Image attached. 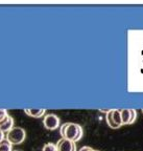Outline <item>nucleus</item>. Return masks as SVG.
Returning <instances> with one entry per match:
<instances>
[{"label": "nucleus", "instance_id": "11", "mask_svg": "<svg viewBox=\"0 0 143 151\" xmlns=\"http://www.w3.org/2000/svg\"><path fill=\"white\" fill-rule=\"evenodd\" d=\"M42 151H58V147L54 143H45Z\"/></svg>", "mask_w": 143, "mask_h": 151}, {"label": "nucleus", "instance_id": "5", "mask_svg": "<svg viewBox=\"0 0 143 151\" xmlns=\"http://www.w3.org/2000/svg\"><path fill=\"white\" fill-rule=\"evenodd\" d=\"M14 127V119H13L12 116H5L2 120H0V129L2 130L3 132L4 131H9Z\"/></svg>", "mask_w": 143, "mask_h": 151}, {"label": "nucleus", "instance_id": "8", "mask_svg": "<svg viewBox=\"0 0 143 151\" xmlns=\"http://www.w3.org/2000/svg\"><path fill=\"white\" fill-rule=\"evenodd\" d=\"M112 118H113V120H114V122H115L116 125H118L119 127L123 126L120 109H112Z\"/></svg>", "mask_w": 143, "mask_h": 151}, {"label": "nucleus", "instance_id": "3", "mask_svg": "<svg viewBox=\"0 0 143 151\" xmlns=\"http://www.w3.org/2000/svg\"><path fill=\"white\" fill-rule=\"evenodd\" d=\"M43 124L49 130H54L60 126V118L54 113H48L43 118Z\"/></svg>", "mask_w": 143, "mask_h": 151}, {"label": "nucleus", "instance_id": "10", "mask_svg": "<svg viewBox=\"0 0 143 151\" xmlns=\"http://www.w3.org/2000/svg\"><path fill=\"white\" fill-rule=\"evenodd\" d=\"M106 120H107V123H108V125L110 126L111 128H113V129H117V128H119V126L116 125L115 122H114V120H113V118H112V109L107 113Z\"/></svg>", "mask_w": 143, "mask_h": 151}, {"label": "nucleus", "instance_id": "1", "mask_svg": "<svg viewBox=\"0 0 143 151\" xmlns=\"http://www.w3.org/2000/svg\"><path fill=\"white\" fill-rule=\"evenodd\" d=\"M62 137L71 139L73 142H78L83 137V128L80 124L72 122L64 123L60 128Z\"/></svg>", "mask_w": 143, "mask_h": 151}, {"label": "nucleus", "instance_id": "6", "mask_svg": "<svg viewBox=\"0 0 143 151\" xmlns=\"http://www.w3.org/2000/svg\"><path fill=\"white\" fill-rule=\"evenodd\" d=\"M45 111H46V109H36V108H28V109H25L24 110V112L26 113V114H28V116H33V118H41V116H44Z\"/></svg>", "mask_w": 143, "mask_h": 151}, {"label": "nucleus", "instance_id": "15", "mask_svg": "<svg viewBox=\"0 0 143 151\" xmlns=\"http://www.w3.org/2000/svg\"><path fill=\"white\" fill-rule=\"evenodd\" d=\"M3 139H4V132L0 129V141H2Z\"/></svg>", "mask_w": 143, "mask_h": 151}, {"label": "nucleus", "instance_id": "14", "mask_svg": "<svg viewBox=\"0 0 143 151\" xmlns=\"http://www.w3.org/2000/svg\"><path fill=\"white\" fill-rule=\"evenodd\" d=\"M91 150H93V148H91V147H89V146H84L78 151H91Z\"/></svg>", "mask_w": 143, "mask_h": 151}, {"label": "nucleus", "instance_id": "13", "mask_svg": "<svg viewBox=\"0 0 143 151\" xmlns=\"http://www.w3.org/2000/svg\"><path fill=\"white\" fill-rule=\"evenodd\" d=\"M9 113H7L6 109H0V120H2L5 116H7Z\"/></svg>", "mask_w": 143, "mask_h": 151}, {"label": "nucleus", "instance_id": "9", "mask_svg": "<svg viewBox=\"0 0 143 151\" xmlns=\"http://www.w3.org/2000/svg\"><path fill=\"white\" fill-rule=\"evenodd\" d=\"M12 143L7 139L0 141V151H12Z\"/></svg>", "mask_w": 143, "mask_h": 151}, {"label": "nucleus", "instance_id": "16", "mask_svg": "<svg viewBox=\"0 0 143 151\" xmlns=\"http://www.w3.org/2000/svg\"><path fill=\"white\" fill-rule=\"evenodd\" d=\"M91 151H99V150H94V149H93V150H91Z\"/></svg>", "mask_w": 143, "mask_h": 151}, {"label": "nucleus", "instance_id": "2", "mask_svg": "<svg viewBox=\"0 0 143 151\" xmlns=\"http://www.w3.org/2000/svg\"><path fill=\"white\" fill-rule=\"evenodd\" d=\"M26 137V131L24 128L19 127V126H14L12 129L7 131L6 139H9L12 144H21L22 142Z\"/></svg>", "mask_w": 143, "mask_h": 151}, {"label": "nucleus", "instance_id": "4", "mask_svg": "<svg viewBox=\"0 0 143 151\" xmlns=\"http://www.w3.org/2000/svg\"><path fill=\"white\" fill-rule=\"evenodd\" d=\"M56 147H58V151H76L75 142L65 137H62L58 141Z\"/></svg>", "mask_w": 143, "mask_h": 151}, {"label": "nucleus", "instance_id": "7", "mask_svg": "<svg viewBox=\"0 0 143 151\" xmlns=\"http://www.w3.org/2000/svg\"><path fill=\"white\" fill-rule=\"evenodd\" d=\"M122 118V124L123 125H129L131 124V109H120Z\"/></svg>", "mask_w": 143, "mask_h": 151}, {"label": "nucleus", "instance_id": "17", "mask_svg": "<svg viewBox=\"0 0 143 151\" xmlns=\"http://www.w3.org/2000/svg\"><path fill=\"white\" fill-rule=\"evenodd\" d=\"M142 113H143V109H142Z\"/></svg>", "mask_w": 143, "mask_h": 151}, {"label": "nucleus", "instance_id": "12", "mask_svg": "<svg viewBox=\"0 0 143 151\" xmlns=\"http://www.w3.org/2000/svg\"><path fill=\"white\" fill-rule=\"evenodd\" d=\"M136 119H137L136 109H131V124H133V123L136 121Z\"/></svg>", "mask_w": 143, "mask_h": 151}]
</instances>
